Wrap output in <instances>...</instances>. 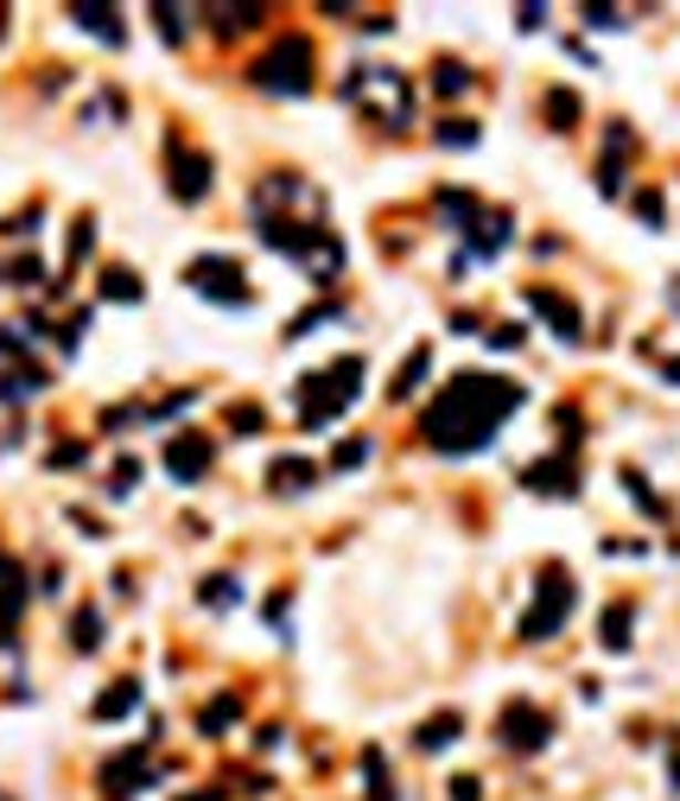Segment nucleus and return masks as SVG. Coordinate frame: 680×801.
I'll use <instances>...</instances> for the list:
<instances>
[{
  "label": "nucleus",
  "instance_id": "1",
  "mask_svg": "<svg viewBox=\"0 0 680 801\" xmlns=\"http://www.w3.org/2000/svg\"><path fill=\"white\" fill-rule=\"evenodd\" d=\"M529 401V388L509 382V376H483V369H458L452 382L439 388L427 414H420V433H427L432 452H483V445L503 433V420Z\"/></svg>",
  "mask_w": 680,
  "mask_h": 801
},
{
  "label": "nucleus",
  "instance_id": "2",
  "mask_svg": "<svg viewBox=\"0 0 680 801\" xmlns=\"http://www.w3.org/2000/svg\"><path fill=\"white\" fill-rule=\"evenodd\" d=\"M254 230H261V242H268V249H280L286 261H300V267L318 286H331L337 274H344V242H337L325 223H293V217H274V210H268Z\"/></svg>",
  "mask_w": 680,
  "mask_h": 801
},
{
  "label": "nucleus",
  "instance_id": "3",
  "mask_svg": "<svg viewBox=\"0 0 680 801\" xmlns=\"http://www.w3.org/2000/svg\"><path fill=\"white\" fill-rule=\"evenodd\" d=\"M356 394H363V357H344V362H331V369H312V376L300 382L305 433H325V426L351 408Z\"/></svg>",
  "mask_w": 680,
  "mask_h": 801
},
{
  "label": "nucleus",
  "instance_id": "4",
  "mask_svg": "<svg viewBox=\"0 0 680 801\" xmlns=\"http://www.w3.org/2000/svg\"><path fill=\"white\" fill-rule=\"evenodd\" d=\"M573 604H579L573 572H566V567H547V572H541V592H534V604H529V618H522V636H529V643H547V636H559V630H566V618H573Z\"/></svg>",
  "mask_w": 680,
  "mask_h": 801
},
{
  "label": "nucleus",
  "instance_id": "5",
  "mask_svg": "<svg viewBox=\"0 0 680 801\" xmlns=\"http://www.w3.org/2000/svg\"><path fill=\"white\" fill-rule=\"evenodd\" d=\"M254 89H274V96H305L312 89V45L305 39H280L274 52L249 71Z\"/></svg>",
  "mask_w": 680,
  "mask_h": 801
},
{
  "label": "nucleus",
  "instance_id": "6",
  "mask_svg": "<svg viewBox=\"0 0 680 801\" xmlns=\"http://www.w3.org/2000/svg\"><path fill=\"white\" fill-rule=\"evenodd\" d=\"M185 286L203 293V299H217V306H254V286L242 281V261H229V255L185 261Z\"/></svg>",
  "mask_w": 680,
  "mask_h": 801
},
{
  "label": "nucleus",
  "instance_id": "7",
  "mask_svg": "<svg viewBox=\"0 0 680 801\" xmlns=\"http://www.w3.org/2000/svg\"><path fill=\"white\" fill-rule=\"evenodd\" d=\"M496 738H503L509 750H547V738H554V719L534 706V699H515V706H503V719H496Z\"/></svg>",
  "mask_w": 680,
  "mask_h": 801
},
{
  "label": "nucleus",
  "instance_id": "8",
  "mask_svg": "<svg viewBox=\"0 0 680 801\" xmlns=\"http://www.w3.org/2000/svg\"><path fill=\"white\" fill-rule=\"evenodd\" d=\"M217 465V445L203 440V433H178L166 445V471H172L178 484H203V471Z\"/></svg>",
  "mask_w": 680,
  "mask_h": 801
},
{
  "label": "nucleus",
  "instance_id": "9",
  "mask_svg": "<svg viewBox=\"0 0 680 801\" xmlns=\"http://www.w3.org/2000/svg\"><path fill=\"white\" fill-rule=\"evenodd\" d=\"M172 198L178 204H203V198H210V159L185 154L178 140H172Z\"/></svg>",
  "mask_w": 680,
  "mask_h": 801
},
{
  "label": "nucleus",
  "instance_id": "10",
  "mask_svg": "<svg viewBox=\"0 0 680 801\" xmlns=\"http://www.w3.org/2000/svg\"><path fill=\"white\" fill-rule=\"evenodd\" d=\"M147 782H153V770H147V763H140V750H127V757H108V763H102V789H108V795H115V801L140 795Z\"/></svg>",
  "mask_w": 680,
  "mask_h": 801
},
{
  "label": "nucleus",
  "instance_id": "11",
  "mask_svg": "<svg viewBox=\"0 0 680 801\" xmlns=\"http://www.w3.org/2000/svg\"><path fill=\"white\" fill-rule=\"evenodd\" d=\"M529 306L541 312V318H554V331L566 337V344H579V306H573V299H559L554 286H529Z\"/></svg>",
  "mask_w": 680,
  "mask_h": 801
},
{
  "label": "nucleus",
  "instance_id": "12",
  "mask_svg": "<svg viewBox=\"0 0 680 801\" xmlns=\"http://www.w3.org/2000/svg\"><path fill=\"white\" fill-rule=\"evenodd\" d=\"M522 484H529V491H547V496H579V477H573L566 459H541V465H529L522 471Z\"/></svg>",
  "mask_w": 680,
  "mask_h": 801
},
{
  "label": "nucleus",
  "instance_id": "13",
  "mask_svg": "<svg viewBox=\"0 0 680 801\" xmlns=\"http://www.w3.org/2000/svg\"><path fill=\"white\" fill-rule=\"evenodd\" d=\"M71 20L83 32H96L102 45H127V27H122V13H115V7H71Z\"/></svg>",
  "mask_w": 680,
  "mask_h": 801
},
{
  "label": "nucleus",
  "instance_id": "14",
  "mask_svg": "<svg viewBox=\"0 0 680 801\" xmlns=\"http://www.w3.org/2000/svg\"><path fill=\"white\" fill-rule=\"evenodd\" d=\"M268 477H274V496L312 491V484H318V465H312V459H274V471H268Z\"/></svg>",
  "mask_w": 680,
  "mask_h": 801
},
{
  "label": "nucleus",
  "instance_id": "15",
  "mask_svg": "<svg viewBox=\"0 0 680 801\" xmlns=\"http://www.w3.org/2000/svg\"><path fill=\"white\" fill-rule=\"evenodd\" d=\"M134 706H140V681H115L90 713H96V719H122V713H134Z\"/></svg>",
  "mask_w": 680,
  "mask_h": 801
},
{
  "label": "nucleus",
  "instance_id": "16",
  "mask_svg": "<svg viewBox=\"0 0 680 801\" xmlns=\"http://www.w3.org/2000/svg\"><path fill=\"white\" fill-rule=\"evenodd\" d=\"M51 376L39 369V362H20V369H7V382H0V401H25V394H39Z\"/></svg>",
  "mask_w": 680,
  "mask_h": 801
},
{
  "label": "nucleus",
  "instance_id": "17",
  "mask_svg": "<svg viewBox=\"0 0 680 801\" xmlns=\"http://www.w3.org/2000/svg\"><path fill=\"white\" fill-rule=\"evenodd\" d=\"M198 598L210 604V611H229V604H242V579H236V572H210V579L198 586Z\"/></svg>",
  "mask_w": 680,
  "mask_h": 801
},
{
  "label": "nucleus",
  "instance_id": "18",
  "mask_svg": "<svg viewBox=\"0 0 680 801\" xmlns=\"http://www.w3.org/2000/svg\"><path fill=\"white\" fill-rule=\"evenodd\" d=\"M471 230H478V255H496L509 235H515V230H509V210H483Z\"/></svg>",
  "mask_w": 680,
  "mask_h": 801
},
{
  "label": "nucleus",
  "instance_id": "19",
  "mask_svg": "<svg viewBox=\"0 0 680 801\" xmlns=\"http://www.w3.org/2000/svg\"><path fill=\"white\" fill-rule=\"evenodd\" d=\"M102 299H115V306H140V299H147V286L134 281L127 267H108V281H102Z\"/></svg>",
  "mask_w": 680,
  "mask_h": 801
},
{
  "label": "nucleus",
  "instance_id": "20",
  "mask_svg": "<svg viewBox=\"0 0 680 801\" xmlns=\"http://www.w3.org/2000/svg\"><path fill=\"white\" fill-rule=\"evenodd\" d=\"M203 20H210V27L223 32V39H236V32H249L254 20H261V7H210Z\"/></svg>",
  "mask_w": 680,
  "mask_h": 801
},
{
  "label": "nucleus",
  "instance_id": "21",
  "mask_svg": "<svg viewBox=\"0 0 680 801\" xmlns=\"http://www.w3.org/2000/svg\"><path fill=\"white\" fill-rule=\"evenodd\" d=\"M427 369H432V350H414V357H407V369L395 376V382H388V394H395V401H407L414 388L427 382Z\"/></svg>",
  "mask_w": 680,
  "mask_h": 801
},
{
  "label": "nucleus",
  "instance_id": "22",
  "mask_svg": "<svg viewBox=\"0 0 680 801\" xmlns=\"http://www.w3.org/2000/svg\"><path fill=\"white\" fill-rule=\"evenodd\" d=\"M458 731H464V719H458V713H439V719L420 725V738H414V745H420V750H439V745H452Z\"/></svg>",
  "mask_w": 680,
  "mask_h": 801
},
{
  "label": "nucleus",
  "instance_id": "23",
  "mask_svg": "<svg viewBox=\"0 0 680 801\" xmlns=\"http://www.w3.org/2000/svg\"><path fill=\"white\" fill-rule=\"evenodd\" d=\"M71 649H102V611L96 604H83L71 618Z\"/></svg>",
  "mask_w": 680,
  "mask_h": 801
},
{
  "label": "nucleus",
  "instance_id": "24",
  "mask_svg": "<svg viewBox=\"0 0 680 801\" xmlns=\"http://www.w3.org/2000/svg\"><path fill=\"white\" fill-rule=\"evenodd\" d=\"M630 604H610L605 611V649H630Z\"/></svg>",
  "mask_w": 680,
  "mask_h": 801
},
{
  "label": "nucleus",
  "instance_id": "25",
  "mask_svg": "<svg viewBox=\"0 0 680 801\" xmlns=\"http://www.w3.org/2000/svg\"><path fill=\"white\" fill-rule=\"evenodd\" d=\"M236 713H242V699H236V694H229V699H217V706H203V738H223V725L229 719H236Z\"/></svg>",
  "mask_w": 680,
  "mask_h": 801
},
{
  "label": "nucleus",
  "instance_id": "26",
  "mask_svg": "<svg viewBox=\"0 0 680 801\" xmlns=\"http://www.w3.org/2000/svg\"><path fill=\"white\" fill-rule=\"evenodd\" d=\"M153 20H159V39H166V45H185V20H191V13H185V7H153Z\"/></svg>",
  "mask_w": 680,
  "mask_h": 801
},
{
  "label": "nucleus",
  "instance_id": "27",
  "mask_svg": "<svg viewBox=\"0 0 680 801\" xmlns=\"http://www.w3.org/2000/svg\"><path fill=\"white\" fill-rule=\"evenodd\" d=\"M439 147H478V122H439Z\"/></svg>",
  "mask_w": 680,
  "mask_h": 801
},
{
  "label": "nucleus",
  "instance_id": "28",
  "mask_svg": "<svg viewBox=\"0 0 680 801\" xmlns=\"http://www.w3.org/2000/svg\"><path fill=\"white\" fill-rule=\"evenodd\" d=\"M325 318H337V306H312V312H300V318L286 325V337H312V331H325Z\"/></svg>",
  "mask_w": 680,
  "mask_h": 801
},
{
  "label": "nucleus",
  "instance_id": "29",
  "mask_svg": "<svg viewBox=\"0 0 680 801\" xmlns=\"http://www.w3.org/2000/svg\"><path fill=\"white\" fill-rule=\"evenodd\" d=\"M363 770H369V795H376V801H395V789H388V770H381V750H363Z\"/></svg>",
  "mask_w": 680,
  "mask_h": 801
},
{
  "label": "nucleus",
  "instance_id": "30",
  "mask_svg": "<svg viewBox=\"0 0 680 801\" xmlns=\"http://www.w3.org/2000/svg\"><path fill=\"white\" fill-rule=\"evenodd\" d=\"M432 89H439V96H458V89H471V71H464V64H439Z\"/></svg>",
  "mask_w": 680,
  "mask_h": 801
},
{
  "label": "nucleus",
  "instance_id": "31",
  "mask_svg": "<svg viewBox=\"0 0 680 801\" xmlns=\"http://www.w3.org/2000/svg\"><path fill=\"white\" fill-rule=\"evenodd\" d=\"M547 115H554V128H573V122H579V96L554 89V96H547Z\"/></svg>",
  "mask_w": 680,
  "mask_h": 801
},
{
  "label": "nucleus",
  "instance_id": "32",
  "mask_svg": "<svg viewBox=\"0 0 680 801\" xmlns=\"http://www.w3.org/2000/svg\"><path fill=\"white\" fill-rule=\"evenodd\" d=\"M90 249H96V217H76V230H71V267L90 255Z\"/></svg>",
  "mask_w": 680,
  "mask_h": 801
},
{
  "label": "nucleus",
  "instance_id": "33",
  "mask_svg": "<svg viewBox=\"0 0 680 801\" xmlns=\"http://www.w3.org/2000/svg\"><path fill=\"white\" fill-rule=\"evenodd\" d=\"M229 433L236 440H254L261 433V408H229Z\"/></svg>",
  "mask_w": 680,
  "mask_h": 801
},
{
  "label": "nucleus",
  "instance_id": "34",
  "mask_svg": "<svg viewBox=\"0 0 680 801\" xmlns=\"http://www.w3.org/2000/svg\"><path fill=\"white\" fill-rule=\"evenodd\" d=\"M39 281H45V261H39V255L13 261V286H39Z\"/></svg>",
  "mask_w": 680,
  "mask_h": 801
},
{
  "label": "nucleus",
  "instance_id": "35",
  "mask_svg": "<svg viewBox=\"0 0 680 801\" xmlns=\"http://www.w3.org/2000/svg\"><path fill=\"white\" fill-rule=\"evenodd\" d=\"M585 27H592V32H610V27H630V20H624L617 7H585Z\"/></svg>",
  "mask_w": 680,
  "mask_h": 801
},
{
  "label": "nucleus",
  "instance_id": "36",
  "mask_svg": "<svg viewBox=\"0 0 680 801\" xmlns=\"http://www.w3.org/2000/svg\"><path fill=\"white\" fill-rule=\"evenodd\" d=\"M363 459H369V440H351V445H337V459H331V465H337V471H356Z\"/></svg>",
  "mask_w": 680,
  "mask_h": 801
},
{
  "label": "nucleus",
  "instance_id": "37",
  "mask_svg": "<svg viewBox=\"0 0 680 801\" xmlns=\"http://www.w3.org/2000/svg\"><path fill=\"white\" fill-rule=\"evenodd\" d=\"M134 477H140V465H134V459H122V465H115V477H108V496H127V491H134Z\"/></svg>",
  "mask_w": 680,
  "mask_h": 801
},
{
  "label": "nucleus",
  "instance_id": "38",
  "mask_svg": "<svg viewBox=\"0 0 680 801\" xmlns=\"http://www.w3.org/2000/svg\"><path fill=\"white\" fill-rule=\"evenodd\" d=\"M39 223H45V210H20V217H7L0 230H7V235H32Z\"/></svg>",
  "mask_w": 680,
  "mask_h": 801
},
{
  "label": "nucleus",
  "instance_id": "39",
  "mask_svg": "<svg viewBox=\"0 0 680 801\" xmlns=\"http://www.w3.org/2000/svg\"><path fill=\"white\" fill-rule=\"evenodd\" d=\"M636 217H642L649 230H661V198H656V191H642V198H636Z\"/></svg>",
  "mask_w": 680,
  "mask_h": 801
},
{
  "label": "nucleus",
  "instance_id": "40",
  "mask_svg": "<svg viewBox=\"0 0 680 801\" xmlns=\"http://www.w3.org/2000/svg\"><path fill=\"white\" fill-rule=\"evenodd\" d=\"M452 795H458V801H478V795H483L478 776H452Z\"/></svg>",
  "mask_w": 680,
  "mask_h": 801
},
{
  "label": "nucleus",
  "instance_id": "41",
  "mask_svg": "<svg viewBox=\"0 0 680 801\" xmlns=\"http://www.w3.org/2000/svg\"><path fill=\"white\" fill-rule=\"evenodd\" d=\"M661 376H668V382L680 388V357H674V362H661Z\"/></svg>",
  "mask_w": 680,
  "mask_h": 801
},
{
  "label": "nucleus",
  "instance_id": "42",
  "mask_svg": "<svg viewBox=\"0 0 680 801\" xmlns=\"http://www.w3.org/2000/svg\"><path fill=\"white\" fill-rule=\"evenodd\" d=\"M178 801H223V795H217V789H203V795H178Z\"/></svg>",
  "mask_w": 680,
  "mask_h": 801
},
{
  "label": "nucleus",
  "instance_id": "43",
  "mask_svg": "<svg viewBox=\"0 0 680 801\" xmlns=\"http://www.w3.org/2000/svg\"><path fill=\"white\" fill-rule=\"evenodd\" d=\"M668 293H674V306H680V274H674V286H668Z\"/></svg>",
  "mask_w": 680,
  "mask_h": 801
},
{
  "label": "nucleus",
  "instance_id": "44",
  "mask_svg": "<svg viewBox=\"0 0 680 801\" xmlns=\"http://www.w3.org/2000/svg\"><path fill=\"white\" fill-rule=\"evenodd\" d=\"M674 789H680V750H674Z\"/></svg>",
  "mask_w": 680,
  "mask_h": 801
}]
</instances>
